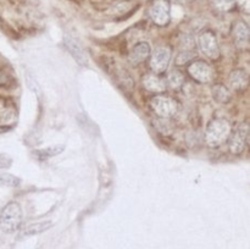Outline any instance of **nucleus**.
I'll use <instances>...</instances> for the list:
<instances>
[{
  "mask_svg": "<svg viewBox=\"0 0 250 249\" xmlns=\"http://www.w3.org/2000/svg\"><path fill=\"white\" fill-rule=\"evenodd\" d=\"M183 82H185V76L181 71L172 70L167 76V83L172 89H177V88L182 87Z\"/></svg>",
  "mask_w": 250,
  "mask_h": 249,
  "instance_id": "17",
  "label": "nucleus"
},
{
  "mask_svg": "<svg viewBox=\"0 0 250 249\" xmlns=\"http://www.w3.org/2000/svg\"><path fill=\"white\" fill-rule=\"evenodd\" d=\"M53 226L51 221H38L32 222L28 226H26L22 231V236H33V234H39L42 232L46 231Z\"/></svg>",
  "mask_w": 250,
  "mask_h": 249,
  "instance_id": "15",
  "label": "nucleus"
},
{
  "mask_svg": "<svg viewBox=\"0 0 250 249\" xmlns=\"http://www.w3.org/2000/svg\"><path fill=\"white\" fill-rule=\"evenodd\" d=\"M65 45H66V49L68 50V53L72 55V58L75 59L80 65L82 66L87 65L88 63L87 54H85L84 49L82 48V45H81L76 39L71 38V37H66Z\"/></svg>",
  "mask_w": 250,
  "mask_h": 249,
  "instance_id": "9",
  "label": "nucleus"
},
{
  "mask_svg": "<svg viewBox=\"0 0 250 249\" xmlns=\"http://www.w3.org/2000/svg\"><path fill=\"white\" fill-rule=\"evenodd\" d=\"M212 97L217 103H226L229 99V93L226 87L221 84H216L212 88Z\"/></svg>",
  "mask_w": 250,
  "mask_h": 249,
  "instance_id": "18",
  "label": "nucleus"
},
{
  "mask_svg": "<svg viewBox=\"0 0 250 249\" xmlns=\"http://www.w3.org/2000/svg\"><path fill=\"white\" fill-rule=\"evenodd\" d=\"M150 105L154 112L163 119L173 116L178 110V103L167 95H156L151 99Z\"/></svg>",
  "mask_w": 250,
  "mask_h": 249,
  "instance_id": "3",
  "label": "nucleus"
},
{
  "mask_svg": "<svg viewBox=\"0 0 250 249\" xmlns=\"http://www.w3.org/2000/svg\"><path fill=\"white\" fill-rule=\"evenodd\" d=\"M149 54H150V46L146 42H141V43L136 44L133 49L129 53L128 59L129 62L132 65H139V63L144 62L148 59Z\"/></svg>",
  "mask_w": 250,
  "mask_h": 249,
  "instance_id": "11",
  "label": "nucleus"
},
{
  "mask_svg": "<svg viewBox=\"0 0 250 249\" xmlns=\"http://www.w3.org/2000/svg\"><path fill=\"white\" fill-rule=\"evenodd\" d=\"M143 85L149 92H163L166 88L165 81L161 80L156 75H146L143 77Z\"/></svg>",
  "mask_w": 250,
  "mask_h": 249,
  "instance_id": "13",
  "label": "nucleus"
},
{
  "mask_svg": "<svg viewBox=\"0 0 250 249\" xmlns=\"http://www.w3.org/2000/svg\"><path fill=\"white\" fill-rule=\"evenodd\" d=\"M22 222V210L19 203L11 202L0 212V228L5 232H14Z\"/></svg>",
  "mask_w": 250,
  "mask_h": 249,
  "instance_id": "2",
  "label": "nucleus"
},
{
  "mask_svg": "<svg viewBox=\"0 0 250 249\" xmlns=\"http://www.w3.org/2000/svg\"><path fill=\"white\" fill-rule=\"evenodd\" d=\"M198 45L205 56L210 59H217L220 56V48L217 38L212 31H204L198 37Z\"/></svg>",
  "mask_w": 250,
  "mask_h": 249,
  "instance_id": "5",
  "label": "nucleus"
},
{
  "mask_svg": "<svg viewBox=\"0 0 250 249\" xmlns=\"http://www.w3.org/2000/svg\"><path fill=\"white\" fill-rule=\"evenodd\" d=\"M10 82V78L7 76V73H5L4 71L0 70V87H6Z\"/></svg>",
  "mask_w": 250,
  "mask_h": 249,
  "instance_id": "21",
  "label": "nucleus"
},
{
  "mask_svg": "<svg viewBox=\"0 0 250 249\" xmlns=\"http://www.w3.org/2000/svg\"><path fill=\"white\" fill-rule=\"evenodd\" d=\"M148 15L156 26H166L170 22V2L168 0H154L148 10Z\"/></svg>",
  "mask_w": 250,
  "mask_h": 249,
  "instance_id": "4",
  "label": "nucleus"
},
{
  "mask_svg": "<svg viewBox=\"0 0 250 249\" xmlns=\"http://www.w3.org/2000/svg\"><path fill=\"white\" fill-rule=\"evenodd\" d=\"M11 165V159L5 155H0V168L9 167Z\"/></svg>",
  "mask_w": 250,
  "mask_h": 249,
  "instance_id": "22",
  "label": "nucleus"
},
{
  "mask_svg": "<svg viewBox=\"0 0 250 249\" xmlns=\"http://www.w3.org/2000/svg\"><path fill=\"white\" fill-rule=\"evenodd\" d=\"M65 149L63 145H53V146H48L45 149H39V150L34 151L36 156L41 160H48V159L53 158V156L59 155L61 151Z\"/></svg>",
  "mask_w": 250,
  "mask_h": 249,
  "instance_id": "16",
  "label": "nucleus"
},
{
  "mask_svg": "<svg viewBox=\"0 0 250 249\" xmlns=\"http://www.w3.org/2000/svg\"><path fill=\"white\" fill-rule=\"evenodd\" d=\"M238 2L239 7L243 10L246 14H249V10H250V0H236Z\"/></svg>",
  "mask_w": 250,
  "mask_h": 249,
  "instance_id": "20",
  "label": "nucleus"
},
{
  "mask_svg": "<svg viewBox=\"0 0 250 249\" xmlns=\"http://www.w3.org/2000/svg\"><path fill=\"white\" fill-rule=\"evenodd\" d=\"M249 127L247 124H242L233 131V133L229 137V150L233 154H239L244 150L248 141Z\"/></svg>",
  "mask_w": 250,
  "mask_h": 249,
  "instance_id": "6",
  "label": "nucleus"
},
{
  "mask_svg": "<svg viewBox=\"0 0 250 249\" xmlns=\"http://www.w3.org/2000/svg\"><path fill=\"white\" fill-rule=\"evenodd\" d=\"M188 72L197 82L209 83L212 80V70L205 61L197 60L188 66Z\"/></svg>",
  "mask_w": 250,
  "mask_h": 249,
  "instance_id": "7",
  "label": "nucleus"
},
{
  "mask_svg": "<svg viewBox=\"0 0 250 249\" xmlns=\"http://www.w3.org/2000/svg\"><path fill=\"white\" fill-rule=\"evenodd\" d=\"M231 134V124L225 119H215L208 124L205 141L210 146H219L229 139Z\"/></svg>",
  "mask_w": 250,
  "mask_h": 249,
  "instance_id": "1",
  "label": "nucleus"
},
{
  "mask_svg": "<svg viewBox=\"0 0 250 249\" xmlns=\"http://www.w3.org/2000/svg\"><path fill=\"white\" fill-rule=\"evenodd\" d=\"M229 84L236 90L246 89L248 85V75L244 70H234L229 75Z\"/></svg>",
  "mask_w": 250,
  "mask_h": 249,
  "instance_id": "12",
  "label": "nucleus"
},
{
  "mask_svg": "<svg viewBox=\"0 0 250 249\" xmlns=\"http://www.w3.org/2000/svg\"><path fill=\"white\" fill-rule=\"evenodd\" d=\"M16 120V110L7 102L0 99V124H11Z\"/></svg>",
  "mask_w": 250,
  "mask_h": 249,
  "instance_id": "14",
  "label": "nucleus"
},
{
  "mask_svg": "<svg viewBox=\"0 0 250 249\" xmlns=\"http://www.w3.org/2000/svg\"><path fill=\"white\" fill-rule=\"evenodd\" d=\"M233 39L239 49H246L249 45V27L246 22L238 21L233 26Z\"/></svg>",
  "mask_w": 250,
  "mask_h": 249,
  "instance_id": "10",
  "label": "nucleus"
},
{
  "mask_svg": "<svg viewBox=\"0 0 250 249\" xmlns=\"http://www.w3.org/2000/svg\"><path fill=\"white\" fill-rule=\"evenodd\" d=\"M215 7L220 11H229L236 4V0H212Z\"/></svg>",
  "mask_w": 250,
  "mask_h": 249,
  "instance_id": "19",
  "label": "nucleus"
},
{
  "mask_svg": "<svg viewBox=\"0 0 250 249\" xmlns=\"http://www.w3.org/2000/svg\"><path fill=\"white\" fill-rule=\"evenodd\" d=\"M171 59V50L166 46L158 48L150 59V67L155 73H163L167 68Z\"/></svg>",
  "mask_w": 250,
  "mask_h": 249,
  "instance_id": "8",
  "label": "nucleus"
}]
</instances>
